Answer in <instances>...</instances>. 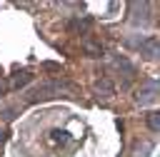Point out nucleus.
<instances>
[{
	"mask_svg": "<svg viewBox=\"0 0 160 157\" xmlns=\"http://www.w3.org/2000/svg\"><path fill=\"white\" fill-rule=\"evenodd\" d=\"M155 100H160V80H145L135 90V102L138 105H150Z\"/></svg>",
	"mask_w": 160,
	"mask_h": 157,
	"instance_id": "1",
	"label": "nucleus"
},
{
	"mask_svg": "<svg viewBox=\"0 0 160 157\" xmlns=\"http://www.w3.org/2000/svg\"><path fill=\"white\" fill-rule=\"evenodd\" d=\"M140 52L148 57H160V40L158 37H145L140 42Z\"/></svg>",
	"mask_w": 160,
	"mask_h": 157,
	"instance_id": "2",
	"label": "nucleus"
},
{
	"mask_svg": "<svg viewBox=\"0 0 160 157\" xmlns=\"http://www.w3.org/2000/svg\"><path fill=\"white\" fill-rule=\"evenodd\" d=\"M148 127L152 132H160V110H155V112L148 115Z\"/></svg>",
	"mask_w": 160,
	"mask_h": 157,
	"instance_id": "3",
	"label": "nucleus"
},
{
	"mask_svg": "<svg viewBox=\"0 0 160 157\" xmlns=\"http://www.w3.org/2000/svg\"><path fill=\"white\" fill-rule=\"evenodd\" d=\"M32 80V75L30 72H22V75H18V77H12V82H10V87H22V85H28Z\"/></svg>",
	"mask_w": 160,
	"mask_h": 157,
	"instance_id": "4",
	"label": "nucleus"
},
{
	"mask_svg": "<svg viewBox=\"0 0 160 157\" xmlns=\"http://www.w3.org/2000/svg\"><path fill=\"white\" fill-rule=\"evenodd\" d=\"M95 92H98V97H100V92H102V97H110V95H112V85L102 80L100 85H95Z\"/></svg>",
	"mask_w": 160,
	"mask_h": 157,
	"instance_id": "5",
	"label": "nucleus"
},
{
	"mask_svg": "<svg viewBox=\"0 0 160 157\" xmlns=\"http://www.w3.org/2000/svg\"><path fill=\"white\" fill-rule=\"evenodd\" d=\"M82 47H85V52H88L90 57H100V55H102V47H100V45H92V42H85Z\"/></svg>",
	"mask_w": 160,
	"mask_h": 157,
	"instance_id": "6",
	"label": "nucleus"
},
{
	"mask_svg": "<svg viewBox=\"0 0 160 157\" xmlns=\"http://www.w3.org/2000/svg\"><path fill=\"white\" fill-rule=\"evenodd\" d=\"M0 142H2V132H0Z\"/></svg>",
	"mask_w": 160,
	"mask_h": 157,
	"instance_id": "7",
	"label": "nucleus"
}]
</instances>
